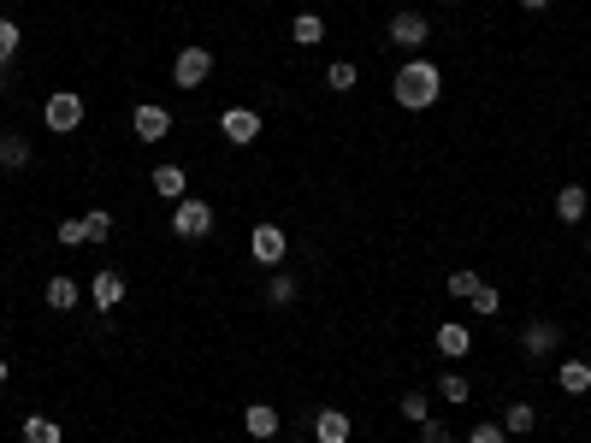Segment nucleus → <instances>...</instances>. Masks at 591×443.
<instances>
[{"mask_svg":"<svg viewBox=\"0 0 591 443\" xmlns=\"http://www.w3.org/2000/svg\"><path fill=\"white\" fill-rule=\"evenodd\" d=\"M391 95L396 107H408V113H426V107H438V95H444V77H438V60H414L402 65L391 77Z\"/></svg>","mask_w":591,"mask_h":443,"instance_id":"f257e3e1","label":"nucleus"},{"mask_svg":"<svg viewBox=\"0 0 591 443\" xmlns=\"http://www.w3.org/2000/svg\"><path fill=\"white\" fill-rule=\"evenodd\" d=\"M213 231V207L201 201V195H184V201H172V237H184V243H201Z\"/></svg>","mask_w":591,"mask_h":443,"instance_id":"f03ea898","label":"nucleus"},{"mask_svg":"<svg viewBox=\"0 0 591 443\" xmlns=\"http://www.w3.org/2000/svg\"><path fill=\"white\" fill-rule=\"evenodd\" d=\"M42 125L71 136V130L83 125V95H77V89H54V95L42 101Z\"/></svg>","mask_w":591,"mask_h":443,"instance_id":"7ed1b4c3","label":"nucleus"},{"mask_svg":"<svg viewBox=\"0 0 591 443\" xmlns=\"http://www.w3.org/2000/svg\"><path fill=\"white\" fill-rule=\"evenodd\" d=\"M249 254H255V266H284V254H290V231L284 225H255L249 231Z\"/></svg>","mask_w":591,"mask_h":443,"instance_id":"20e7f679","label":"nucleus"},{"mask_svg":"<svg viewBox=\"0 0 591 443\" xmlns=\"http://www.w3.org/2000/svg\"><path fill=\"white\" fill-rule=\"evenodd\" d=\"M207 77H213V54H207L201 42L178 48V60H172V83H178V89H201Z\"/></svg>","mask_w":591,"mask_h":443,"instance_id":"39448f33","label":"nucleus"},{"mask_svg":"<svg viewBox=\"0 0 591 443\" xmlns=\"http://www.w3.org/2000/svg\"><path fill=\"white\" fill-rule=\"evenodd\" d=\"M391 42L402 54H420L426 42H432V24H426V12H391Z\"/></svg>","mask_w":591,"mask_h":443,"instance_id":"423d86ee","label":"nucleus"},{"mask_svg":"<svg viewBox=\"0 0 591 443\" xmlns=\"http://www.w3.org/2000/svg\"><path fill=\"white\" fill-rule=\"evenodd\" d=\"M219 136H225L231 148H249V142L261 136V113H255V107H225V113H219Z\"/></svg>","mask_w":591,"mask_h":443,"instance_id":"0eeeda50","label":"nucleus"},{"mask_svg":"<svg viewBox=\"0 0 591 443\" xmlns=\"http://www.w3.org/2000/svg\"><path fill=\"white\" fill-rule=\"evenodd\" d=\"M131 130H136V142H166V136H172V107L142 101V107L131 113Z\"/></svg>","mask_w":591,"mask_h":443,"instance_id":"6e6552de","label":"nucleus"},{"mask_svg":"<svg viewBox=\"0 0 591 443\" xmlns=\"http://www.w3.org/2000/svg\"><path fill=\"white\" fill-rule=\"evenodd\" d=\"M521 349L532 355V361L556 355V349H562V325H556V319H532V325L521 331Z\"/></svg>","mask_w":591,"mask_h":443,"instance_id":"1a4fd4ad","label":"nucleus"},{"mask_svg":"<svg viewBox=\"0 0 591 443\" xmlns=\"http://www.w3.org/2000/svg\"><path fill=\"white\" fill-rule=\"evenodd\" d=\"M42 302H48V308H54V314H71V308H77V302H83V284H77V278H71V272H54V278H48V284H42Z\"/></svg>","mask_w":591,"mask_h":443,"instance_id":"9d476101","label":"nucleus"},{"mask_svg":"<svg viewBox=\"0 0 591 443\" xmlns=\"http://www.w3.org/2000/svg\"><path fill=\"white\" fill-rule=\"evenodd\" d=\"M89 302H95L101 314H113V308L125 302V272H95V278H89Z\"/></svg>","mask_w":591,"mask_h":443,"instance_id":"9b49d317","label":"nucleus"},{"mask_svg":"<svg viewBox=\"0 0 591 443\" xmlns=\"http://www.w3.org/2000/svg\"><path fill=\"white\" fill-rule=\"evenodd\" d=\"M314 438L320 443H349L355 438V420H349L343 408H320V414H314Z\"/></svg>","mask_w":591,"mask_h":443,"instance_id":"f8f14e48","label":"nucleus"},{"mask_svg":"<svg viewBox=\"0 0 591 443\" xmlns=\"http://www.w3.org/2000/svg\"><path fill=\"white\" fill-rule=\"evenodd\" d=\"M154 195H160V201H184V195H190V172H184L178 160L154 166Z\"/></svg>","mask_w":591,"mask_h":443,"instance_id":"ddd939ff","label":"nucleus"},{"mask_svg":"<svg viewBox=\"0 0 591 443\" xmlns=\"http://www.w3.org/2000/svg\"><path fill=\"white\" fill-rule=\"evenodd\" d=\"M30 154H36V148H30V136H24V130H0V172H24V166H30Z\"/></svg>","mask_w":591,"mask_h":443,"instance_id":"4468645a","label":"nucleus"},{"mask_svg":"<svg viewBox=\"0 0 591 443\" xmlns=\"http://www.w3.org/2000/svg\"><path fill=\"white\" fill-rule=\"evenodd\" d=\"M467 349H473V331H467L461 319H438V355H444V361H461Z\"/></svg>","mask_w":591,"mask_h":443,"instance_id":"2eb2a0df","label":"nucleus"},{"mask_svg":"<svg viewBox=\"0 0 591 443\" xmlns=\"http://www.w3.org/2000/svg\"><path fill=\"white\" fill-rule=\"evenodd\" d=\"M243 426H249V438H278V408H272V402H249V408H243Z\"/></svg>","mask_w":591,"mask_h":443,"instance_id":"dca6fc26","label":"nucleus"},{"mask_svg":"<svg viewBox=\"0 0 591 443\" xmlns=\"http://www.w3.org/2000/svg\"><path fill=\"white\" fill-rule=\"evenodd\" d=\"M556 384H562V396H586L591 390V361H580V355L562 361V367H556Z\"/></svg>","mask_w":591,"mask_h":443,"instance_id":"f3484780","label":"nucleus"},{"mask_svg":"<svg viewBox=\"0 0 591 443\" xmlns=\"http://www.w3.org/2000/svg\"><path fill=\"white\" fill-rule=\"evenodd\" d=\"M556 219L562 225H580L586 219V184H562L556 190Z\"/></svg>","mask_w":591,"mask_h":443,"instance_id":"a211bd4d","label":"nucleus"},{"mask_svg":"<svg viewBox=\"0 0 591 443\" xmlns=\"http://www.w3.org/2000/svg\"><path fill=\"white\" fill-rule=\"evenodd\" d=\"M290 36H296V48H320V42H326V18H320V12H296Z\"/></svg>","mask_w":591,"mask_h":443,"instance_id":"6ab92c4d","label":"nucleus"},{"mask_svg":"<svg viewBox=\"0 0 591 443\" xmlns=\"http://www.w3.org/2000/svg\"><path fill=\"white\" fill-rule=\"evenodd\" d=\"M290 302H296V278L272 266V272H266V308H290Z\"/></svg>","mask_w":591,"mask_h":443,"instance_id":"aec40b11","label":"nucleus"},{"mask_svg":"<svg viewBox=\"0 0 591 443\" xmlns=\"http://www.w3.org/2000/svg\"><path fill=\"white\" fill-rule=\"evenodd\" d=\"M532 426H538V408H532V402H509V408H503V432H509V438H526Z\"/></svg>","mask_w":591,"mask_h":443,"instance_id":"412c9836","label":"nucleus"},{"mask_svg":"<svg viewBox=\"0 0 591 443\" xmlns=\"http://www.w3.org/2000/svg\"><path fill=\"white\" fill-rule=\"evenodd\" d=\"M396 414H402L408 426H420V420H432V396H426V390H402V402H396Z\"/></svg>","mask_w":591,"mask_h":443,"instance_id":"4be33fe9","label":"nucleus"},{"mask_svg":"<svg viewBox=\"0 0 591 443\" xmlns=\"http://www.w3.org/2000/svg\"><path fill=\"white\" fill-rule=\"evenodd\" d=\"M438 396H444L450 408H461V402L473 396V384H467V373H456V367H450V373H438Z\"/></svg>","mask_w":591,"mask_h":443,"instance_id":"5701e85b","label":"nucleus"},{"mask_svg":"<svg viewBox=\"0 0 591 443\" xmlns=\"http://www.w3.org/2000/svg\"><path fill=\"white\" fill-rule=\"evenodd\" d=\"M24 443H60V420L30 414V420H24Z\"/></svg>","mask_w":591,"mask_h":443,"instance_id":"b1692460","label":"nucleus"},{"mask_svg":"<svg viewBox=\"0 0 591 443\" xmlns=\"http://www.w3.org/2000/svg\"><path fill=\"white\" fill-rule=\"evenodd\" d=\"M355 83H361V71H355L349 60H331V65H326V89H337V95H349Z\"/></svg>","mask_w":591,"mask_h":443,"instance_id":"393cba45","label":"nucleus"},{"mask_svg":"<svg viewBox=\"0 0 591 443\" xmlns=\"http://www.w3.org/2000/svg\"><path fill=\"white\" fill-rule=\"evenodd\" d=\"M83 237H89V243H107V237H113V213H107V207L83 213Z\"/></svg>","mask_w":591,"mask_h":443,"instance_id":"a878e982","label":"nucleus"},{"mask_svg":"<svg viewBox=\"0 0 591 443\" xmlns=\"http://www.w3.org/2000/svg\"><path fill=\"white\" fill-rule=\"evenodd\" d=\"M467 302H473V314H479V319L503 314V290H491V284H479V290H473V296H467Z\"/></svg>","mask_w":591,"mask_h":443,"instance_id":"bb28decb","label":"nucleus"},{"mask_svg":"<svg viewBox=\"0 0 591 443\" xmlns=\"http://www.w3.org/2000/svg\"><path fill=\"white\" fill-rule=\"evenodd\" d=\"M479 284H485V278H479V272H467V266H461V272H450V278H444V290H450L456 302H467V296H473Z\"/></svg>","mask_w":591,"mask_h":443,"instance_id":"cd10ccee","label":"nucleus"},{"mask_svg":"<svg viewBox=\"0 0 591 443\" xmlns=\"http://www.w3.org/2000/svg\"><path fill=\"white\" fill-rule=\"evenodd\" d=\"M18 42H24V30H18L12 18H0V65L18 60Z\"/></svg>","mask_w":591,"mask_h":443,"instance_id":"c85d7f7f","label":"nucleus"},{"mask_svg":"<svg viewBox=\"0 0 591 443\" xmlns=\"http://www.w3.org/2000/svg\"><path fill=\"white\" fill-rule=\"evenodd\" d=\"M467 443H509V432H503V420H479V426L467 432Z\"/></svg>","mask_w":591,"mask_h":443,"instance_id":"c756f323","label":"nucleus"},{"mask_svg":"<svg viewBox=\"0 0 591 443\" xmlns=\"http://www.w3.org/2000/svg\"><path fill=\"white\" fill-rule=\"evenodd\" d=\"M77 243H89V237H83V213H77V219H60V249H77Z\"/></svg>","mask_w":591,"mask_h":443,"instance_id":"7c9ffc66","label":"nucleus"},{"mask_svg":"<svg viewBox=\"0 0 591 443\" xmlns=\"http://www.w3.org/2000/svg\"><path fill=\"white\" fill-rule=\"evenodd\" d=\"M420 443H456V438H450L444 420H420Z\"/></svg>","mask_w":591,"mask_h":443,"instance_id":"2f4dec72","label":"nucleus"},{"mask_svg":"<svg viewBox=\"0 0 591 443\" xmlns=\"http://www.w3.org/2000/svg\"><path fill=\"white\" fill-rule=\"evenodd\" d=\"M526 12H544V6H550V0H521Z\"/></svg>","mask_w":591,"mask_h":443,"instance_id":"473e14b6","label":"nucleus"},{"mask_svg":"<svg viewBox=\"0 0 591 443\" xmlns=\"http://www.w3.org/2000/svg\"><path fill=\"white\" fill-rule=\"evenodd\" d=\"M6 379H12V367H6V361H0V384H6Z\"/></svg>","mask_w":591,"mask_h":443,"instance_id":"72a5a7b5","label":"nucleus"},{"mask_svg":"<svg viewBox=\"0 0 591 443\" xmlns=\"http://www.w3.org/2000/svg\"><path fill=\"white\" fill-rule=\"evenodd\" d=\"M444 6H456V0H444Z\"/></svg>","mask_w":591,"mask_h":443,"instance_id":"f704fd0d","label":"nucleus"},{"mask_svg":"<svg viewBox=\"0 0 591 443\" xmlns=\"http://www.w3.org/2000/svg\"><path fill=\"white\" fill-rule=\"evenodd\" d=\"M586 254H591V243H586Z\"/></svg>","mask_w":591,"mask_h":443,"instance_id":"c9c22d12","label":"nucleus"}]
</instances>
